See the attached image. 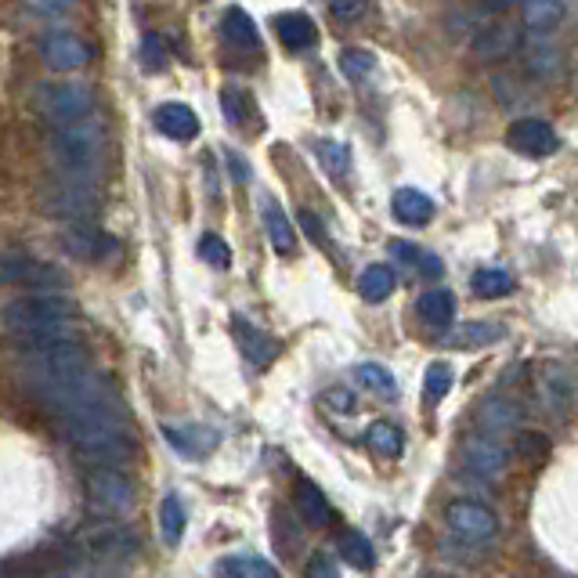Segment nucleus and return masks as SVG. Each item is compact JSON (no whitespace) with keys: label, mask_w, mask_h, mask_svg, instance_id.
Instances as JSON below:
<instances>
[{"label":"nucleus","mask_w":578,"mask_h":578,"mask_svg":"<svg viewBox=\"0 0 578 578\" xmlns=\"http://www.w3.org/2000/svg\"><path fill=\"white\" fill-rule=\"evenodd\" d=\"M54 423H59V434L65 445L73 448V456L95 463V467H101V463L123 467V463H131L134 452H138L131 419L123 413L120 398L112 394V388L101 391L98 398L84 402L81 409L54 419Z\"/></svg>","instance_id":"f257e3e1"},{"label":"nucleus","mask_w":578,"mask_h":578,"mask_svg":"<svg viewBox=\"0 0 578 578\" xmlns=\"http://www.w3.org/2000/svg\"><path fill=\"white\" fill-rule=\"evenodd\" d=\"M106 152H109V127L98 112L84 120L59 123L48 134V156L59 177L81 181V185H98L106 174Z\"/></svg>","instance_id":"f03ea898"},{"label":"nucleus","mask_w":578,"mask_h":578,"mask_svg":"<svg viewBox=\"0 0 578 578\" xmlns=\"http://www.w3.org/2000/svg\"><path fill=\"white\" fill-rule=\"evenodd\" d=\"M19 377L29 388V394H48L54 388H65L70 380L84 377L90 369V351L84 344V336L59 340V344H44V347H26L19 351Z\"/></svg>","instance_id":"7ed1b4c3"},{"label":"nucleus","mask_w":578,"mask_h":578,"mask_svg":"<svg viewBox=\"0 0 578 578\" xmlns=\"http://www.w3.org/2000/svg\"><path fill=\"white\" fill-rule=\"evenodd\" d=\"M76 553V564H87V568H101V571H116V568H127V564L142 553V539L134 536L131 528L123 525H112V520H106V525H95L87 528L81 542L73 546Z\"/></svg>","instance_id":"20e7f679"},{"label":"nucleus","mask_w":578,"mask_h":578,"mask_svg":"<svg viewBox=\"0 0 578 578\" xmlns=\"http://www.w3.org/2000/svg\"><path fill=\"white\" fill-rule=\"evenodd\" d=\"M76 300L65 297L62 290H40V293H22V297L8 300L0 311L8 333L19 330H40V325H59V322H76Z\"/></svg>","instance_id":"39448f33"},{"label":"nucleus","mask_w":578,"mask_h":578,"mask_svg":"<svg viewBox=\"0 0 578 578\" xmlns=\"http://www.w3.org/2000/svg\"><path fill=\"white\" fill-rule=\"evenodd\" d=\"M37 109L51 127H59V123H73V120L90 116V112H98V95H95V87L81 84V81L40 84L37 87Z\"/></svg>","instance_id":"423d86ee"},{"label":"nucleus","mask_w":578,"mask_h":578,"mask_svg":"<svg viewBox=\"0 0 578 578\" xmlns=\"http://www.w3.org/2000/svg\"><path fill=\"white\" fill-rule=\"evenodd\" d=\"M87 503L101 517H120L134 506V481L120 467L101 463L87 474Z\"/></svg>","instance_id":"0eeeda50"},{"label":"nucleus","mask_w":578,"mask_h":578,"mask_svg":"<svg viewBox=\"0 0 578 578\" xmlns=\"http://www.w3.org/2000/svg\"><path fill=\"white\" fill-rule=\"evenodd\" d=\"M40 207L62 221H95L101 210V196L98 185H81V181L59 177V185L40 192Z\"/></svg>","instance_id":"6e6552de"},{"label":"nucleus","mask_w":578,"mask_h":578,"mask_svg":"<svg viewBox=\"0 0 578 578\" xmlns=\"http://www.w3.org/2000/svg\"><path fill=\"white\" fill-rule=\"evenodd\" d=\"M445 525L456 539L474 542V546H484L499 536V517L492 506L478 503V499H456V503L445 506Z\"/></svg>","instance_id":"1a4fd4ad"},{"label":"nucleus","mask_w":578,"mask_h":578,"mask_svg":"<svg viewBox=\"0 0 578 578\" xmlns=\"http://www.w3.org/2000/svg\"><path fill=\"white\" fill-rule=\"evenodd\" d=\"M37 54L51 73H76L90 62L87 40H81L70 29H48L44 33V37L37 40Z\"/></svg>","instance_id":"9d476101"},{"label":"nucleus","mask_w":578,"mask_h":578,"mask_svg":"<svg viewBox=\"0 0 578 578\" xmlns=\"http://www.w3.org/2000/svg\"><path fill=\"white\" fill-rule=\"evenodd\" d=\"M62 249L76 260H87V265H106V260L116 257L120 243L95 229L90 221H73V229L62 232Z\"/></svg>","instance_id":"9b49d317"},{"label":"nucleus","mask_w":578,"mask_h":578,"mask_svg":"<svg viewBox=\"0 0 578 578\" xmlns=\"http://www.w3.org/2000/svg\"><path fill=\"white\" fill-rule=\"evenodd\" d=\"M459 459H463V467L481 481H499L509 467V452L489 434H470L467 441H463Z\"/></svg>","instance_id":"f8f14e48"},{"label":"nucleus","mask_w":578,"mask_h":578,"mask_svg":"<svg viewBox=\"0 0 578 578\" xmlns=\"http://www.w3.org/2000/svg\"><path fill=\"white\" fill-rule=\"evenodd\" d=\"M536 388H539V402L542 409L557 419H568L575 409V380L568 366H561V361H546V366L539 369L536 377Z\"/></svg>","instance_id":"ddd939ff"},{"label":"nucleus","mask_w":578,"mask_h":578,"mask_svg":"<svg viewBox=\"0 0 578 578\" xmlns=\"http://www.w3.org/2000/svg\"><path fill=\"white\" fill-rule=\"evenodd\" d=\"M0 282H11V286L62 290V286H65V275H62V268L48 265V260L29 257V254H15V257H4V260H0Z\"/></svg>","instance_id":"4468645a"},{"label":"nucleus","mask_w":578,"mask_h":578,"mask_svg":"<svg viewBox=\"0 0 578 578\" xmlns=\"http://www.w3.org/2000/svg\"><path fill=\"white\" fill-rule=\"evenodd\" d=\"M506 145L514 152H520V156H531V160H539V156H553V152L561 149V134L553 131L546 120L528 116V120L509 123Z\"/></svg>","instance_id":"2eb2a0df"},{"label":"nucleus","mask_w":578,"mask_h":578,"mask_svg":"<svg viewBox=\"0 0 578 578\" xmlns=\"http://www.w3.org/2000/svg\"><path fill=\"white\" fill-rule=\"evenodd\" d=\"M474 54L481 62H503L509 54H517L520 48V29L514 22H492V26H481L478 37H474Z\"/></svg>","instance_id":"dca6fc26"},{"label":"nucleus","mask_w":578,"mask_h":578,"mask_svg":"<svg viewBox=\"0 0 578 578\" xmlns=\"http://www.w3.org/2000/svg\"><path fill=\"white\" fill-rule=\"evenodd\" d=\"M525 4V29L531 37H557L568 26V0H520Z\"/></svg>","instance_id":"f3484780"},{"label":"nucleus","mask_w":578,"mask_h":578,"mask_svg":"<svg viewBox=\"0 0 578 578\" xmlns=\"http://www.w3.org/2000/svg\"><path fill=\"white\" fill-rule=\"evenodd\" d=\"M517 51H525V70H528L531 81L550 84V81H557V76L564 73V54L550 37H536L531 44L520 40Z\"/></svg>","instance_id":"a211bd4d"},{"label":"nucleus","mask_w":578,"mask_h":578,"mask_svg":"<svg viewBox=\"0 0 578 578\" xmlns=\"http://www.w3.org/2000/svg\"><path fill=\"white\" fill-rule=\"evenodd\" d=\"M163 438H167L170 448L181 452V456H210V452L221 445L218 430L199 427V423H167Z\"/></svg>","instance_id":"6ab92c4d"},{"label":"nucleus","mask_w":578,"mask_h":578,"mask_svg":"<svg viewBox=\"0 0 578 578\" xmlns=\"http://www.w3.org/2000/svg\"><path fill=\"white\" fill-rule=\"evenodd\" d=\"M221 40L229 44L232 51L239 54H260V33H257V22L246 15L243 8H229L221 15Z\"/></svg>","instance_id":"aec40b11"},{"label":"nucleus","mask_w":578,"mask_h":578,"mask_svg":"<svg viewBox=\"0 0 578 578\" xmlns=\"http://www.w3.org/2000/svg\"><path fill=\"white\" fill-rule=\"evenodd\" d=\"M232 333H235V344H239V351L246 355L249 366L265 369L268 361L279 355V344H275V340H271L265 330H257V325H249L243 315H235V319H232Z\"/></svg>","instance_id":"412c9836"},{"label":"nucleus","mask_w":578,"mask_h":578,"mask_svg":"<svg viewBox=\"0 0 578 578\" xmlns=\"http://www.w3.org/2000/svg\"><path fill=\"white\" fill-rule=\"evenodd\" d=\"M156 131L167 134V138H174V142H192L199 134V120H196V112H192L188 106H181V101H167V106L156 109Z\"/></svg>","instance_id":"4be33fe9"},{"label":"nucleus","mask_w":578,"mask_h":578,"mask_svg":"<svg viewBox=\"0 0 578 578\" xmlns=\"http://www.w3.org/2000/svg\"><path fill=\"white\" fill-rule=\"evenodd\" d=\"M499 340H506V325L503 322H463L456 330L445 333V347H459V351H478V347H492Z\"/></svg>","instance_id":"5701e85b"},{"label":"nucleus","mask_w":578,"mask_h":578,"mask_svg":"<svg viewBox=\"0 0 578 578\" xmlns=\"http://www.w3.org/2000/svg\"><path fill=\"white\" fill-rule=\"evenodd\" d=\"M275 33H279V40H282V48H286V51H311L315 44H319V29H315V22L304 15V11L279 15L275 19Z\"/></svg>","instance_id":"b1692460"},{"label":"nucleus","mask_w":578,"mask_h":578,"mask_svg":"<svg viewBox=\"0 0 578 578\" xmlns=\"http://www.w3.org/2000/svg\"><path fill=\"white\" fill-rule=\"evenodd\" d=\"M293 506H297L300 520L308 528H325L333 520V506L330 499H325V492L319 489L315 481H300L297 484V495H293Z\"/></svg>","instance_id":"393cba45"},{"label":"nucleus","mask_w":578,"mask_h":578,"mask_svg":"<svg viewBox=\"0 0 578 578\" xmlns=\"http://www.w3.org/2000/svg\"><path fill=\"white\" fill-rule=\"evenodd\" d=\"M416 315H419V322L430 325V330H448L452 319H456V297H452L448 290H427V293H419Z\"/></svg>","instance_id":"a878e982"},{"label":"nucleus","mask_w":578,"mask_h":578,"mask_svg":"<svg viewBox=\"0 0 578 578\" xmlns=\"http://www.w3.org/2000/svg\"><path fill=\"white\" fill-rule=\"evenodd\" d=\"M391 213L402 224H413V229H419V224H427L430 218H434V199H430L427 192H419V188H398V192H394V199H391Z\"/></svg>","instance_id":"bb28decb"},{"label":"nucleus","mask_w":578,"mask_h":578,"mask_svg":"<svg viewBox=\"0 0 578 578\" xmlns=\"http://www.w3.org/2000/svg\"><path fill=\"white\" fill-rule=\"evenodd\" d=\"M336 553H340V561L351 564V568H358V571H369L372 564H377V550H372V542L361 536V531H355V528L340 531Z\"/></svg>","instance_id":"cd10ccee"},{"label":"nucleus","mask_w":578,"mask_h":578,"mask_svg":"<svg viewBox=\"0 0 578 578\" xmlns=\"http://www.w3.org/2000/svg\"><path fill=\"white\" fill-rule=\"evenodd\" d=\"M355 383L358 388H366L369 394H377V398H383V402L398 398V380H394V372L377 366V361H361V366H355Z\"/></svg>","instance_id":"c85d7f7f"},{"label":"nucleus","mask_w":578,"mask_h":578,"mask_svg":"<svg viewBox=\"0 0 578 578\" xmlns=\"http://www.w3.org/2000/svg\"><path fill=\"white\" fill-rule=\"evenodd\" d=\"M398 286V279H394V271L388 265H369L366 271L358 275V293L366 304H383Z\"/></svg>","instance_id":"c756f323"},{"label":"nucleus","mask_w":578,"mask_h":578,"mask_svg":"<svg viewBox=\"0 0 578 578\" xmlns=\"http://www.w3.org/2000/svg\"><path fill=\"white\" fill-rule=\"evenodd\" d=\"M470 290L478 300H503L514 293V275L503 268H481V271H474Z\"/></svg>","instance_id":"7c9ffc66"},{"label":"nucleus","mask_w":578,"mask_h":578,"mask_svg":"<svg viewBox=\"0 0 578 578\" xmlns=\"http://www.w3.org/2000/svg\"><path fill=\"white\" fill-rule=\"evenodd\" d=\"M391 254L402 260V265H409V268H416L419 271V279H441L445 275V265L430 254V249H423V246H416V243H391Z\"/></svg>","instance_id":"2f4dec72"},{"label":"nucleus","mask_w":578,"mask_h":578,"mask_svg":"<svg viewBox=\"0 0 578 578\" xmlns=\"http://www.w3.org/2000/svg\"><path fill=\"white\" fill-rule=\"evenodd\" d=\"M265 224H268V235H271V246H275V254H293L297 249V235H293V224L286 218V210L279 207V202L265 199Z\"/></svg>","instance_id":"473e14b6"},{"label":"nucleus","mask_w":578,"mask_h":578,"mask_svg":"<svg viewBox=\"0 0 578 578\" xmlns=\"http://www.w3.org/2000/svg\"><path fill=\"white\" fill-rule=\"evenodd\" d=\"M366 445L377 452L380 459H398L402 452H405V434H402L398 423H388V419H380V423L369 427Z\"/></svg>","instance_id":"72a5a7b5"},{"label":"nucleus","mask_w":578,"mask_h":578,"mask_svg":"<svg viewBox=\"0 0 578 578\" xmlns=\"http://www.w3.org/2000/svg\"><path fill=\"white\" fill-rule=\"evenodd\" d=\"M218 571L235 575V578H275V564L257 557V553H239V557L218 561Z\"/></svg>","instance_id":"f704fd0d"},{"label":"nucleus","mask_w":578,"mask_h":578,"mask_svg":"<svg viewBox=\"0 0 578 578\" xmlns=\"http://www.w3.org/2000/svg\"><path fill=\"white\" fill-rule=\"evenodd\" d=\"M185 525H188L185 503H181L177 495H167L163 506H160V536H163L167 546H177L181 536H185Z\"/></svg>","instance_id":"c9c22d12"},{"label":"nucleus","mask_w":578,"mask_h":578,"mask_svg":"<svg viewBox=\"0 0 578 578\" xmlns=\"http://www.w3.org/2000/svg\"><path fill=\"white\" fill-rule=\"evenodd\" d=\"M311 152L319 156L322 167L330 170L333 177H347V170H351V149L344 142H336V138H315L311 142Z\"/></svg>","instance_id":"e433bc0d"},{"label":"nucleus","mask_w":578,"mask_h":578,"mask_svg":"<svg viewBox=\"0 0 578 578\" xmlns=\"http://www.w3.org/2000/svg\"><path fill=\"white\" fill-rule=\"evenodd\" d=\"M377 70V54L366 51V48H344L340 51V73L347 76V81H366Z\"/></svg>","instance_id":"4c0bfd02"},{"label":"nucleus","mask_w":578,"mask_h":578,"mask_svg":"<svg viewBox=\"0 0 578 578\" xmlns=\"http://www.w3.org/2000/svg\"><path fill=\"white\" fill-rule=\"evenodd\" d=\"M550 438L542 434V430H517V441H514V452L520 459H528V463H542L550 456Z\"/></svg>","instance_id":"58836bf2"},{"label":"nucleus","mask_w":578,"mask_h":578,"mask_svg":"<svg viewBox=\"0 0 578 578\" xmlns=\"http://www.w3.org/2000/svg\"><path fill=\"white\" fill-rule=\"evenodd\" d=\"M478 419H484L489 430H509L517 423V409L509 402H503V398H489L478 409Z\"/></svg>","instance_id":"ea45409f"},{"label":"nucleus","mask_w":578,"mask_h":578,"mask_svg":"<svg viewBox=\"0 0 578 578\" xmlns=\"http://www.w3.org/2000/svg\"><path fill=\"white\" fill-rule=\"evenodd\" d=\"M221 109H224V120H229L232 127H239V123H246L249 112H254V101H249V95H246V90H239V87H224Z\"/></svg>","instance_id":"a19ab883"},{"label":"nucleus","mask_w":578,"mask_h":578,"mask_svg":"<svg viewBox=\"0 0 578 578\" xmlns=\"http://www.w3.org/2000/svg\"><path fill=\"white\" fill-rule=\"evenodd\" d=\"M452 388V369L445 366V361H430V369H427V377H423V394H427V402L434 405L441 402L448 394Z\"/></svg>","instance_id":"79ce46f5"},{"label":"nucleus","mask_w":578,"mask_h":578,"mask_svg":"<svg viewBox=\"0 0 578 578\" xmlns=\"http://www.w3.org/2000/svg\"><path fill=\"white\" fill-rule=\"evenodd\" d=\"M199 257L207 260V265L213 268H229L232 265V249L224 239H218V235H202L199 239Z\"/></svg>","instance_id":"37998d69"},{"label":"nucleus","mask_w":578,"mask_h":578,"mask_svg":"<svg viewBox=\"0 0 578 578\" xmlns=\"http://www.w3.org/2000/svg\"><path fill=\"white\" fill-rule=\"evenodd\" d=\"M33 15H44V19H59V15H65V11H73L81 0H22Z\"/></svg>","instance_id":"c03bdc74"},{"label":"nucleus","mask_w":578,"mask_h":578,"mask_svg":"<svg viewBox=\"0 0 578 578\" xmlns=\"http://www.w3.org/2000/svg\"><path fill=\"white\" fill-rule=\"evenodd\" d=\"M142 65H145V70H160V65H163V40L152 37V33L142 40Z\"/></svg>","instance_id":"a18cd8bd"},{"label":"nucleus","mask_w":578,"mask_h":578,"mask_svg":"<svg viewBox=\"0 0 578 578\" xmlns=\"http://www.w3.org/2000/svg\"><path fill=\"white\" fill-rule=\"evenodd\" d=\"M330 11L340 22H355L366 15V0H330Z\"/></svg>","instance_id":"49530a36"},{"label":"nucleus","mask_w":578,"mask_h":578,"mask_svg":"<svg viewBox=\"0 0 578 578\" xmlns=\"http://www.w3.org/2000/svg\"><path fill=\"white\" fill-rule=\"evenodd\" d=\"M322 402L330 405L333 413H351V409H355V398H351L344 388H330V391L322 394Z\"/></svg>","instance_id":"de8ad7c7"},{"label":"nucleus","mask_w":578,"mask_h":578,"mask_svg":"<svg viewBox=\"0 0 578 578\" xmlns=\"http://www.w3.org/2000/svg\"><path fill=\"white\" fill-rule=\"evenodd\" d=\"M300 224H304V232H308L315 243H325V229H322V221L315 218L311 210H300Z\"/></svg>","instance_id":"09e8293b"},{"label":"nucleus","mask_w":578,"mask_h":578,"mask_svg":"<svg viewBox=\"0 0 578 578\" xmlns=\"http://www.w3.org/2000/svg\"><path fill=\"white\" fill-rule=\"evenodd\" d=\"M308 571H311V575H322V578H333V575H336L333 561H330V557H322V553L308 564Z\"/></svg>","instance_id":"8fccbe9b"},{"label":"nucleus","mask_w":578,"mask_h":578,"mask_svg":"<svg viewBox=\"0 0 578 578\" xmlns=\"http://www.w3.org/2000/svg\"><path fill=\"white\" fill-rule=\"evenodd\" d=\"M520 0H481V11H489V15H503V11L517 8Z\"/></svg>","instance_id":"3c124183"},{"label":"nucleus","mask_w":578,"mask_h":578,"mask_svg":"<svg viewBox=\"0 0 578 578\" xmlns=\"http://www.w3.org/2000/svg\"><path fill=\"white\" fill-rule=\"evenodd\" d=\"M229 163L235 167V177H239V181H246V163L239 160V156H229Z\"/></svg>","instance_id":"603ef678"}]
</instances>
